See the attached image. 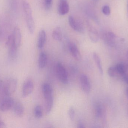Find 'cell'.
I'll return each mask as SVG.
<instances>
[{"label":"cell","instance_id":"6da1fadb","mask_svg":"<svg viewBox=\"0 0 128 128\" xmlns=\"http://www.w3.org/2000/svg\"><path fill=\"white\" fill-rule=\"evenodd\" d=\"M42 91L45 98L46 113L48 114L52 111L53 107L52 88L49 84L45 83L42 86Z\"/></svg>","mask_w":128,"mask_h":128},{"label":"cell","instance_id":"7a4b0ae2","mask_svg":"<svg viewBox=\"0 0 128 128\" xmlns=\"http://www.w3.org/2000/svg\"><path fill=\"white\" fill-rule=\"evenodd\" d=\"M22 5L28 29L29 32L33 34L34 31L35 25L30 6L29 3L25 0L22 1Z\"/></svg>","mask_w":128,"mask_h":128},{"label":"cell","instance_id":"3957f363","mask_svg":"<svg viewBox=\"0 0 128 128\" xmlns=\"http://www.w3.org/2000/svg\"><path fill=\"white\" fill-rule=\"evenodd\" d=\"M18 82L14 78L8 79L4 83L3 86L4 94L6 97H9L16 92L17 88Z\"/></svg>","mask_w":128,"mask_h":128},{"label":"cell","instance_id":"277c9868","mask_svg":"<svg viewBox=\"0 0 128 128\" xmlns=\"http://www.w3.org/2000/svg\"><path fill=\"white\" fill-rule=\"evenodd\" d=\"M56 73L59 80L64 84H67L68 82V76L66 70L63 65L58 62L56 66Z\"/></svg>","mask_w":128,"mask_h":128},{"label":"cell","instance_id":"5b68a950","mask_svg":"<svg viewBox=\"0 0 128 128\" xmlns=\"http://www.w3.org/2000/svg\"><path fill=\"white\" fill-rule=\"evenodd\" d=\"M68 23L70 27L76 31L82 34L85 32V28L81 21L70 16L68 18Z\"/></svg>","mask_w":128,"mask_h":128},{"label":"cell","instance_id":"8992f818","mask_svg":"<svg viewBox=\"0 0 128 128\" xmlns=\"http://www.w3.org/2000/svg\"><path fill=\"white\" fill-rule=\"evenodd\" d=\"M34 83L30 79H28L25 81L22 86V96L26 98L30 95L34 90Z\"/></svg>","mask_w":128,"mask_h":128},{"label":"cell","instance_id":"52a82bcc","mask_svg":"<svg viewBox=\"0 0 128 128\" xmlns=\"http://www.w3.org/2000/svg\"><path fill=\"white\" fill-rule=\"evenodd\" d=\"M15 101L12 98L7 97L0 103V110L2 112H5L13 108Z\"/></svg>","mask_w":128,"mask_h":128},{"label":"cell","instance_id":"ba28073f","mask_svg":"<svg viewBox=\"0 0 128 128\" xmlns=\"http://www.w3.org/2000/svg\"><path fill=\"white\" fill-rule=\"evenodd\" d=\"M80 83L82 90L84 93L89 94L91 91V83L87 75L82 74L80 77Z\"/></svg>","mask_w":128,"mask_h":128},{"label":"cell","instance_id":"9c48e42d","mask_svg":"<svg viewBox=\"0 0 128 128\" xmlns=\"http://www.w3.org/2000/svg\"><path fill=\"white\" fill-rule=\"evenodd\" d=\"M89 36L90 40L94 43H97L99 39L98 32L96 29L90 23H87Z\"/></svg>","mask_w":128,"mask_h":128},{"label":"cell","instance_id":"30bf717a","mask_svg":"<svg viewBox=\"0 0 128 128\" xmlns=\"http://www.w3.org/2000/svg\"><path fill=\"white\" fill-rule=\"evenodd\" d=\"M68 49L72 56L76 60L78 61H81L82 56L79 49L75 44L70 43L68 45Z\"/></svg>","mask_w":128,"mask_h":128},{"label":"cell","instance_id":"8fae6325","mask_svg":"<svg viewBox=\"0 0 128 128\" xmlns=\"http://www.w3.org/2000/svg\"><path fill=\"white\" fill-rule=\"evenodd\" d=\"M12 37L14 44L18 48L22 42V36L20 29L18 27H15L14 29Z\"/></svg>","mask_w":128,"mask_h":128},{"label":"cell","instance_id":"7c38bea8","mask_svg":"<svg viewBox=\"0 0 128 128\" xmlns=\"http://www.w3.org/2000/svg\"><path fill=\"white\" fill-rule=\"evenodd\" d=\"M69 10V6L67 0H60L58 7V12L62 16L67 14Z\"/></svg>","mask_w":128,"mask_h":128},{"label":"cell","instance_id":"4fadbf2b","mask_svg":"<svg viewBox=\"0 0 128 128\" xmlns=\"http://www.w3.org/2000/svg\"><path fill=\"white\" fill-rule=\"evenodd\" d=\"M116 36L114 33L112 32H108L104 34V42L109 46H114L116 42Z\"/></svg>","mask_w":128,"mask_h":128},{"label":"cell","instance_id":"5bb4252c","mask_svg":"<svg viewBox=\"0 0 128 128\" xmlns=\"http://www.w3.org/2000/svg\"><path fill=\"white\" fill-rule=\"evenodd\" d=\"M46 41V34L44 30H41L39 32L37 42V46L38 49L43 48Z\"/></svg>","mask_w":128,"mask_h":128},{"label":"cell","instance_id":"9a60e30c","mask_svg":"<svg viewBox=\"0 0 128 128\" xmlns=\"http://www.w3.org/2000/svg\"><path fill=\"white\" fill-rule=\"evenodd\" d=\"M6 23L4 19L0 18V43H3L5 40L6 37Z\"/></svg>","mask_w":128,"mask_h":128},{"label":"cell","instance_id":"2e32d148","mask_svg":"<svg viewBox=\"0 0 128 128\" xmlns=\"http://www.w3.org/2000/svg\"><path fill=\"white\" fill-rule=\"evenodd\" d=\"M13 108L14 113L17 116H22L24 114V109L23 105L20 102H15Z\"/></svg>","mask_w":128,"mask_h":128},{"label":"cell","instance_id":"e0dca14e","mask_svg":"<svg viewBox=\"0 0 128 128\" xmlns=\"http://www.w3.org/2000/svg\"><path fill=\"white\" fill-rule=\"evenodd\" d=\"M47 61V56L44 52H41L39 55L38 59V65L40 69H43L45 67Z\"/></svg>","mask_w":128,"mask_h":128},{"label":"cell","instance_id":"ac0fdd59","mask_svg":"<svg viewBox=\"0 0 128 128\" xmlns=\"http://www.w3.org/2000/svg\"><path fill=\"white\" fill-rule=\"evenodd\" d=\"M95 114L98 118H101L104 115V109L102 105L99 103H96L94 104Z\"/></svg>","mask_w":128,"mask_h":128},{"label":"cell","instance_id":"d6986e66","mask_svg":"<svg viewBox=\"0 0 128 128\" xmlns=\"http://www.w3.org/2000/svg\"><path fill=\"white\" fill-rule=\"evenodd\" d=\"M93 58L98 67L99 73L101 75H103L104 73L103 67L99 55L96 53L94 52L93 53Z\"/></svg>","mask_w":128,"mask_h":128},{"label":"cell","instance_id":"ffe728a7","mask_svg":"<svg viewBox=\"0 0 128 128\" xmlns=\"http://www.w3.org/2000/svg\"><path fill=\"white\" fill-rule=\"evenodd\" d=\"M52 37L53 39L57 41H61L62 39V32L61 29L60 27L55 28L52 32Z\"/></svg>","mask_w":128,"mask_h":128},{"label":"cell","instance_id":"44dd1931","mask_svg":"<svg viewBox=\"0 0 128 128\" xmlns=\"http://www.w3.org/2000/svg\"><path fill=\"white\" fill-rule=\"evenodd\" d=\"M34 116L37 118L40 119L43 116V112L42 107L40 105H37L35 107L34 110Z\"/></svg>","mask_w":128,"mask_h":128},{"label":"cell","instance_id":"7402d4cb","mask_svg":"<svg viewBox=\"0 0 128 128\" xmlns=\"http://www.w3.org/2000/svg\"><path fill=\"white\" fill-rule=\"evenodd\" d=\"M108 74L110 77H116L119 74L118 73L116 67H110L108 70Z\"/></svg>","mask_w":128,"mask_h":128},{"label":"cell","instance_id":"603a6c76","mask_svg":"<svg viewBox=\"0 0 128 128\" xmlns=\"http://www.w3.org/2000/svg\"><path fill=\"white\" fill-rule=\"evenodd\" d=\"M116 70L118 72L119 74L123 75L125 73V68L124 65L122 63H119L116 65Z\"/></svg>","mask_w":128,"mask_h":128},{"label":"cell","instance_id":"cb8c5ba5","mask_svg":"<svg viewBox=\"0 0 128 128\" xmlns=\"http://www.w3.org/2000/svg\"><path fill=\"white\" fill-rule=\"evenodd\" d=\"M68 114L71 121H74L75 117V110H74V108L73 107H70L69 108L68 111Z\"/></svg>","mask_w":128,"mask_h":128},{"label":"cell","instance_id":"d4e9b609","mask_svg":"<svg viewBox=\"0 0 128 128\" xmlns=\"http://www.w3.org/2000/svg\"><path fill=\"white\" fill-rule=\"evenodd\" d=\"M103 13L106 16H109L110 14V7L108 5L104 6L102 9Z\"/></svg>","mask_w":128,"mask_h":128},{"label":"cell","instance_id":"484cf974","mask_svg":"<svg viewBox=\"0 0 128 128\" xmlns=\"http://www.w3.org/2000/svg\"><path fill=\"white\" fill-rule=\"evenodd\" d=\"M53 0H44V6L46 9L50 10L52 5Z\"/></svg>","mask_w":128,"mask_h":128},{"label":"cell","instance_id":"4316f807","mask_svg":"<svg viewBox=\"0 0 128 128\" xmlns=\"http://www.w3.org/2000/svg\"><path fill=\"white\" fill-rule=\"evenodd\" d=\"M6 127L4 122L0 119V128H4Z\"/></svg>","mask_w":128,"mask_h":128},{"label":"cell","instance_id":"83f0119b","mask_svg":"<svg viewBox=\"0 0 128 128\" xmlns=\"http://www.w3.org/2000/svg\"><path fill=\"white\" fill-rule=\"evenodd\" d=\"M85 127L84 124L82 122H80L78 123V128H84Z\"/></svg>","mask_w":128,"mask_h":128},{"label":"cell","instance_id":"f1b7e54d","mask_svg":"<svg viewBox=\"0 0 128 128\" xmlns=\"http://www.w3.org/2000/svg\"><path fill=\"white\" fill-rule=\"evenodd\" d=\"M123 79L125 83H126L128 85V75H124L123 77Z\"/></svg>","mask_w":128,"mask_h":128},{"label":"cell","instance_id":"f546056e","mask_svg":"<svg viewBox=\"0 0 128 128\" xmlns=\"http://www.w3.org/2000/svg\"><path fill=\"white\" fill-rule=\"evenodd\" d=\"M126 94H127V96L128 98V88L127 90H126Z\"/></svg>","mask_w":128,"mask_h":128},{"label":"cell","instance_id":"4dcf8cb0","mask_svg":"<svg viewBox=\"0 0 128 128\" xmlns=\"http://www.w3.org/2000/svg\"><path fill=\"white\" fill-rule=\"evenodd\" d=\"M2 82L1 80H0V88L1 87L2 85Z\"/></svg>","mask_w":128,"mask_h":128},{"label":"cell","instance_id":"1f68e13d","mask_svg":"<svg viewBox=\"0 0 128 128\" xmlns=\"http://www.w3.org/2000/svg\"><path fill=\"white\" fill-rule=\"evenodd\" d=\"M94 1L95 2H96L97 1H98V0H94Z\"/></svg>","mask_w":128,"mask_h":128},{"label":"cell","instance_id":"d6a6232c","mask_svg":"<svg viewBox=\"0 0 128 128\" xmlns=\"http://www.w3.org/2000/svg\"></svg>","mask_w":128,"mask_h":128},{"label":"cell","instance_id":"836d02e7","mask_svg":"<svg viewBox=\"0 0 128 128\" xmlns=\"http://www.w3.org/2000/svg\"></svg>","mask_w":128,"mask_h":128}]
</instances>
